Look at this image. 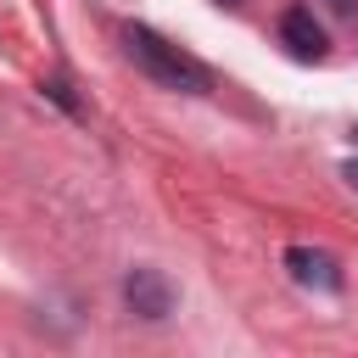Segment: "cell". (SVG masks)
Here are the masks:
<instances>
[{
	"mask_svg": "<svg viewBox=\"0 0 358 358\" xmlns=\"http://www.w3.org/2000/svg\"><path fill=\"white\" fill-rule=\"evenodd\" d=\"M352 140H358V123H352Z\"/></svg>",
	"mask_w": 358,
	"mask_h": 358,
	"instance_id": "cell-6",
	"label": "cell"
},
{
	"mask_svg": "<svg viewBox=\"0 0 358 358\" xmlns=\"http://www.w3.org/2000/svg\"><path fill=\"white\" fill-rule=\"evenodd\" d=\"M280 39H285V50H291L296 62H319V56L330 50V39H324V22H319L308 6H291V11L280 17Z\"/></svg>",
	"mask_w": 358,
	"mask_h": 358,
	"instance_id": "cell-2",
	"label": "cell"
},
{
	"mask_svg": "<svg viewBox=\"0 0 358 358\" xmlns=\"http://www.w3.org/2000/svg\"><path fill=\"white\" fill-rule=\"evenodd\" d=\"M341 179H347V185H352V190H358V157H352V162H347V168H341Z\"/></svg>",
	"mask_w": 358,
	"mask_h": 358,
	"instance_id": "cell-5",
	"label": "cell"
},
{
	"mask_svg": "<svg viewBox=\"0 0 358 358\" xmlns=\"http://www.w3.org/2000/svg\"><path fill=\"white\" fill-rule=\"evenodd\" d=\"M123 302H129L140 319H162V313L173 308V291H168V280H162L157 268H134V274L123 280Z\"/></svg>",
	"mask_w": 358,
	"mask_h": 358,
	"instance_id": "cell-3",
	"label": "cell"
},
{
	"mask_svg": "<svg viewBox=\"0 0 358 358\" xmlns=\"http://www.w3.org/2000/svg\"><path fill=\"white\" fill-rule=\"evenodd\" d=\"M285 268H291L296 285L341 291V268H336V257H324V252H313V246H291V252H285Z\"/></svg>",
	"mask_w": 358,
	"mask_h": 358,
	"instance_id": "cell-4",
	"label": "cell"
},
{
	"mask_svg": "<svg viewBox=\"0 0 358 358\" xmlns=\"http://www.w3.org/2000/svg\"><path fill=\"white\" fill-rule=\"evenodd\" d=\"M123 45H129V56L157 78V84H168V90H185V95H207L213 90V73L196 62V56H185L179 45H168L157 28H145V22H134L129 34H123Z\"/></svg>",
	"mask_w": 358,
	"mask_h": 358,
	"instance_id": "cell-1",
	"label": "cell"
}]
</instances>
